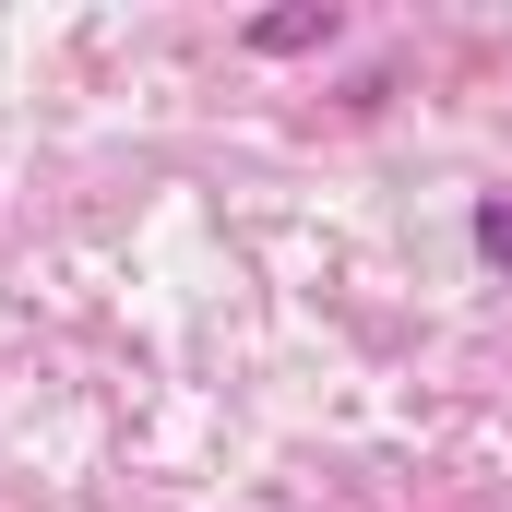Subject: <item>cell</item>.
I'll return each instance as SVG.
<instances>
[{
    "instance_id": "cell-1",
    "label": "cell",
    "mask_w": 512,
    "mask_h": 512,
    "mask_svg": "<svg viewBox=\"0 0 512 512\" xmlns=\"http://www.w3.org/2000/svg\"><path fill=\"white\" fill-rule=\"evenodd\" d=\"M334 36H346L334 0H286V12H251V24H239L251 60H310V48H334Z\"/></svg>"
},
{
    "instance_id": "cell-2",
    "label": "cell",
    "mask_w": 512,
    "mask_h": 512,
    "mask_svg": "<svg viewBox=\"0 0 512 512\" xmlns=\"http://www.w3.org/2000/svg\"><path fill=\"white\" fill-rule=\"evenodd\" d=\"M465 251L489 262V274H512V191H477V215H465Z\"/></svg>"
}]
</instances>
